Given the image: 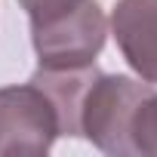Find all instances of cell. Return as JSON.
<instances>
[{"label":"cell","instance_id":"cell-1","mask_svg":"<svg viewBox=\"0 0 157 157\" xmlns=\"http://www.w3.org/2000/svg\"><path fill=\"white\" fill-rule=\"evenodd\" d=\"M148 93H154V83L136 80L126 74H99L80 105V136H86L105 154H132L129 123L139 102Z\"/></svg>","mask_w":157,"mask_h":157},{"label":"cell","instance_id":"cell-2","mask_svg":"<svg viewBox=\"0 0 157 157\" xmlns=\"http://www.w3.org/2000/svg\"><path fill=\"white\" fill-rule=\"evenodd\" d=\"M108 37V19L99 0H80L52 22L31 25V43L40 68H83L93 65Z\"/></svg>","mask_w":157,"mask_h":157},{"label":"cell","instance_id":"cell-3","mask_svg":"<svg viewBox=\"0 0 157 157\" xmlns=\"http://www.w3.org/2000/svg\"><path fill=\"white\" fill-rule=\"evenodd\" d=\"M59 117L37 83L0 90V157H37L52 148Z\"/></svg>","mask_w":157,"mask_h":157},{"label":"cell","instance_id":"cell-4","mask_svg":"<svg viewBox=\"0 0 157 157\" xmlns=\"http://www.w3.org/2000/svg\"><path fill=\"white\" fill-rule=\"evenodd\" d=\"M111 34L139 80L157 83V0H117Z\"/></svg>","mask_w":157,"mask_h":157},{"label":"cell","instance_id":"cell-5","mask_svg":"<svg viewBox=\"0 0 157 157\" xmlns=\"http://www.w3.org/2000/svg\"><path fill=\"white\" fill-rule=\"evenodd\" d=\"M99 77L96 65L83 68H37L31 83H37L59 117V136H80V105L90 83Z\"/></svg>","mask_w":157,"mask_h":157},{"label":"cell","instance_id":"cell-6","mask_svg":"<svg viewBox=\"0 0 157 157\" xmlns=\"http://www.w3.org/2000/svg\"><path fill=\"white\" fill-rule=\"evenodd\" d=\"M129 142H132V154L157 157V90L139 102L129 123Z\"/></svg>","mask_w":157,"mask_h":157},{"label":"cell","instance_id":"cell-7","mask_svg":"<svg viewBox=\"0 0 157 157\" xmlns=\"http://www.w3.org/2000/svg\"><path fill=\"white\" fill-rule=\"evenodd\" d=\"M80 0H19V6L28 13L31 25H40V22H52L59 16H65L68 10H74Z\"/></svg>","mask_w":157,"mask_h":157}]
</instances>
